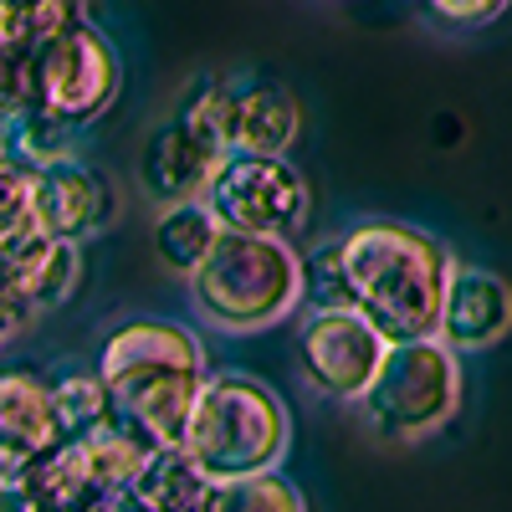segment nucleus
I'll use <instances>...</instances> for the list:
<instances>
[{
	"instance_id": "29",
	"label": "nucleus",
	"mask_w": 512,
	"mask_h": 512,
	"mask_svg": "<svg viewBox=\"0 0 512 512\" xmlns=\"http://www.w3.org/2000/svg\"><path fill=\"white\" fill-rule=\"evenodd\" d=\"M93 512H113V502H103V507H93Z\"/></svg>"
},
{
	"instance_id": "24",
	"label": "nucleus",
	"mask_w": 512,
	"mask_h": 512,
	"mask_svg": "<svg viewBox=\"0 0 512 512\" xmlns=\"http://www.w3.org/2000/svg\"><path fill=\"white\" fill-rule=\"evenodd\" d=\"M425 11L446 26H487L507 11V0H425Z\"/></svg>"
},
{
	"instance_id": "8",
	"label": "nucleus",
	"mask_w": 512,
	"mask_h": 512,
	"mask_svg": "<svg viewBox=\"0 0 512 512\" xmlns=\"http://www.w3.org/2000/svg\"><path fill=\"white\" fill-rule=\"evenodd\" d=\"M118 93H123V62L88 16L57 31L36 52V103L57 113L62 123L82 128V134L118 103Z\"/></svg>"
},
{
	"instance_id": "16",
	"label": "nucleus",
	"mask_w": 512,
	"mask_h": 512,
	"mask_svg": "<svg viewBox=\"0 0 512 512\" xmlns=\"http://www.w3.org/2000/svg\"><path fill=\"white\" fill-rule=\"evenodd\" d=\"M82 21V0H0V52H41Z\"/></svg>"
},
{
	"instance_id": "9",
	"label": "nucleus",
	"mask_w": 512,
	"mask_h": 512,
	"mask_svg": "<svg viewBox=\"0 0 512 512\" xmlns=\"http://www.w3.org/2000/svg\"><path fill=\"white\" fill-rule=\"evenodd\" d=\"M384 349H390V338L349 303L308 308L303 328H297V369L328 400H359Z\"/></svg>"
},
{
	"instance_id": "6",
	"label": "nucleus",
	"mask_w": 512,
	"mask_h": 512,
	"mask_svg": "<svg viewBox=\"0 0 512 512\" xmlns=\"http://www.w3.org/2000/svg\"><path fill=\"white\" fill-rule=\"evenodd\" d=\"M369 431L379 441L395 446H415L425 436H436L441 425L456 415L461 405V369H456V349L441 344L436 333L425 338H395L384 349L369 390L359 395Z\"/></svg>"
},
{
	"instance_id": "18",
	"label": "nucleus",
	"mask_w": 512,
	"mask_h": 512,
	"mask_svg": "<svg viewBox=\"0 0 512 512\" xmlns=\"http://www.w3.org/2000/svg\"><path fill=\"white\" fill-rule=\"evenodd\" d=\"M6 128H11V159H21L26 169H47V164L77 159V144H82V128L62 123L57 113H47L41 103H31Z\"/></svg>"
},
{
	"instance_id": "10",
	"label": "nucleus",
	"mask_w": 512,
	"mask_h": 512,
	"mask_svg": "<svg viewBox=\"0 0 512 512\" xmlns=\"http://www.w3.org/2000/svg\"><path fill=\"white\" fill-rule=\"evenodd\" d=\"M31 210H36V226L57 236V241H93L108 221H113V185L98 175L93 164L82 159H62V164H47L36 169L31 180Z\"/></svg>"
},
{
	"instance_id": "4",
	"label": "nucleus",
	"mask_w": 512,
	"mask_h": 512,
	"mask_svg": "<svg viewBox=\"0 0 512 512\" xmlns=\"http://www.w3.org/2000/svg\"><path fill=\"white\" fill-rule=\"evenodd\" d=\"M287 446H292V415L272 384H262L246 369L205 374L180 431V451L190 456L200 477L231 482L246 472H267V466H282Z\"/></svg>"
},
{
	"instance_id": "20",
	"label": "nucleus",
	"mask_w": 512,
	"mask_h": 512,
	"mask_svg": "<svg viewBox=\"0 0 512 512\" xmlns=\"http://www.w3.org/2000/svg\"><path fill=\"white\" fill-rule=\"evenodd\" d=\"M52 405H57V420H62V436L93 431V425H103L118 410L98 369H67V374H57L52 379Z\"/></svg>"
},
{
	"instance_id": "28",
	"label": "nucleus",
	"mask_w": 512,
	"mask_h": 512,
	"mask_svg": "<svg viewBox=\"0 0 512 512\" xmlns=\"http://www.w3.org/2000/svg\"><path fill=\"white\" fill-rule=\"evenodd\" d=\"M0 512H16V502H11L6 492H0Z\"/></svg>"
},
{
	"instance_id": "26",
	"label": "nucleus",
	"mask_w": 512,
	"mask_h": 512,
	"mask_svg": "<svg viewBox=\"0 0 512 512\" xmlns=\"http://www.w3.org/2000/svg\"><path fill=\"white\" fill-rule=\"evenodd\" d=\"M6 159H11V128L0 123V164H6Z\"/></svg>"
},
{
	"instance_id": "22",
	"label": "nucleus",
	"mask_w": 512,
	"mask_h": 512,
	"mask_svg": "<svg viewBox=\"0 0 512 512\" xmlns=\"http://www.w3.org/2000/svg\"><path fill=\"white\" fill-rule=\"evenodd\" d=\"M31 180H36V169H26L21 159L0 164V251H11L31 236H47L31 210Z\"/></svg>"
},
{
	"instance_id": "11",
	"label": "nucleus",
	"mask_w": 512,
	"mask_h": 512,
	"mask_svg": "<svg viewBox=\"0 0 512 512\" xmlns=\"http://www.w3.org/2000/svg\"><path fill=\"white\" fill-rule=\"evenodd\" d=\"M62 441V420L52 405V379L41 369H0V482L26 472Z\"/></svg>"
},
{
	"instance_id": "7",
	"label": "nucleus",
	"mask_w": 512,
	"mask_h": 512,
	"mask_svg": "<svg viewBox=\"0 0 512 512\" xmlns=\"http://www.w3.org/2000/svg\"><path fill=\"white\" fill-rule=\"evenodd\" d=\"M210 216L231 231H262V236H297L308 221V180L287 154H251V149H231L216 175H210L205 195Z\"/></svg>"
},
{
	"instance_id": "14",
	"label": "nucleus",
	"mask_w": 512,
	"mask_h": 512,
	"mask_svg": "<svg viewBox=\"0 0 512 512\" xmlns=\"http://www.w3.org/2000/svg\"><path fill=\"white\" fill-rule=\"evenodd\" d=\"M210 487L216 482L200 477L180 446H154L113 497V512H210Z\"/></svg>"
},
{
	"instance_id": "3",
	"label": "nucleus",
	"mask_w": 512,
	"mask_h": 512,
	"mask_svg": "<svg viewBox=\"0 0 512 512\" xmlns=\"http://www.w3.org/2000/svg\"><path fill=\"white\" fill-rule=\"evenodd\" d=\"M195 313L221 333H262L277 328L303 303V262L287 236L231 231L221 226L200 267L185 277Z\"/></svg>"
},
{
	"instance_id": "15",
	"label": "nucleus",
	"mask_w": 512,
	"mask_h": 512,
	"mask_svg": "<svg viewBox=\"0 0 512 512\" xmlns=\"http://www.w3.org/2000/svg\"><path fill=\"white\" fill-rule=\"evenodd\" d=\"M297 139V98L277 82H251L236 88V113H231V149L251 154H287Z\"/></svg>"
},
{
	"instance_id": "27",
	"label": "nucleus",
	"mask_w": 512,
	"mask_h": 512,
	"mask_svg": "<svg viewBox=\"0 0 512 512\" xmlns=\"http://www.w3.org/2000/svg\"><path fill=\"white\" fill-rule=\"evenodd\" d=\"M16 512H47V507H36V502H16Z\"/></svg>"
},
{
	"instance_id": "25",
	"label": "nucleus",
	"mask_w": 512,
	"mask_h": 512,
	"mask_svg": "<svg viewBox=\"0 0 512 512\" xmlns=\"http://www.w3.org/2000/svg\"><path fill=\"white\" fill-rule=\"evenodd\" d=\"M31 318H41L26 297H16V292H0V344H11V338L21 333V328H31Z\"/></svg>"
},
{
	"instance_id": "2",
	"label": "nucleus",
	"mask_w": 512,
	"mask_h": 512,
	"mask_svg": "<svg viewBox=\"0 0 512 512\" xmlns=\"http://www.w3.org/2000/svg\"><path fill=\"white\" fill-rule=\"evenodd\" d=\"M98 374L118 415H128L159 446H180V431L210 374V359L195 328L175 318H128L103 338Z\"/></svg>"
},
{
	"instance_id": "1",
	"label": "nucleus",
	"mask_w": 512,
	"mask_h": 512,
	"mask_svg": "<svg viewBox=\"0 0 512 512\" xmlns=\"http://www.w3.org/2000/svg\"><path fill=\"white\" fill-rule=\"evenodd\" d=\"M333 262L344 303L359 308L390 344L436 333L446 277L456 267L446 241L410 221H359L354 231L333 236Z\"/></svg>"
},
{
	"instance_id": "12",
	"label": "nucleus",
	"mask_w": 512,
	"mask_h": 512,
	"mask_svg": "<svg viewBox=\"0 0 512 512\" xmlns=\"http://www.w3.org/2000/svg\"><path fill=\"white\" fill-rule=\"evenodd\" d=\"M507 328H512V287L487 267L456 262L446 277L436 338L466 354V349H492L497 338H507Z\"/></svg>"
},
{
	"instance_id": "19",
	"label": "nucleus",
	"mask_w": 512,
	"mask_h": 512,
	"mask_svg": "<svg viewBox=\"0 0 512 512\" xmlns=\"http://www.w3.org/2000/svg\"><path fill=\"white\" fill-rule=\"evenodd\" d=\"M210 512H308L297 482H287L277 466L267 472H246L231 482L210 487Z\"/></svg>"
},
{
	"instance_id": "21",
	"label": "nucleus",
	"mask_w": 512,
	"mask_h": 512,
	"mask_svg": "<svg viewBox=\"0 0 512 512\" xmlns=\"http://www.w3.org/2000/svg\"><path fill=\"white\" fill-rule=\"evenodd\" d=\"M231 113H236V88H231V82L200 77L195 88L185 93V103H180L175 118L190 128L200 144H210L216 154H231Z\"/></svg>"
},
{
	"instance_id": "13",
	"label": "nucleus",
	"mask_w": 512,
	"mask_h": 512,
	"mask_svg": "<svg viewBox=\"0 0 512 512\" xmlns=\"http://www.w3.org/2000/svg\"><path fill=\"white\" fill-rule=\"evenodd\" d=\"M221 159H226V154H216L210 144H200L190 128L175 118V123H164V128H154V134H149L144 159H139V180H144L149 200H159V205L200 200Z\"/></svg>"
},
{
	"instance_id": "5",
	"label": "nucleus",
	"mask_w": 512,
	"mask_h": 512,
	"mask_svg": "<svg viewBox=\"0 0 512 512\" xmlns=\"http://www.w3.org/2000/svg\"><path fill=\"white\" fill-rule=\"evenodd\" d=\"M154 446L159 441L149 431H139L128 415L113 410L93 431L62 436L41 461L0 482V492L11 502H36L47 512H93L123 492V482L149 461Z\"/></svg>"
},
{
	"instance_id": "17",
	"label": "nucleus",
	"mask_w": 512,
	"mask_h": 512,
	"mask_svg": "<svg viewBox=\"0 0 512 512\" xmlns=\"http://www.w3.org/2000/svg\"><path fill=\"white\" fill-rule=\"evenodd\" d=\"M216 231H221V221L210 216L205 200H180V205H164V216L154 226V246L169 267L190 277L200 267V256L210 251V241H216Z\"/></svg>"
},
{
	"instance_id": "23",
	"label": "nucleus",
	"mask_w": 512,
	"mask_h": 512,
	"mask_svg": "<svg viewBox=\"0 0 512 512\" xmlns=\"http://www.w3.org/2000/svg\"><path fill=\"white\" fill-rule=\"evenodd\" d=\"M77 282H82V246L52 236V251H47V262H41V313L62 308L77 292Z\"/></svg>"
}]
</instances>
